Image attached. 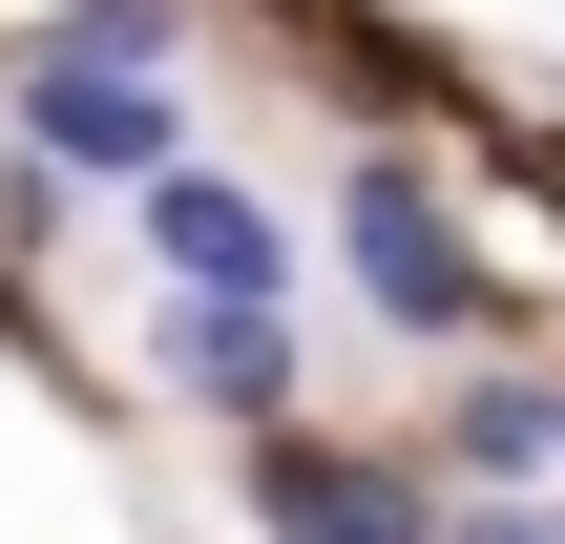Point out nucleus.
<instances>
[{
	"instance_id": "f257e3e1",
	"label": "nucleus",
	"mask_w": 565,
	"mask_h": 544,
	"mask_svg": "<svg viewBox=\"0 0 565 544\" xmlns=\"http://www.w3.org/2000/svg\"><path fill=\"white\" fill-rule=\"evenodd\" d=\"M335 273H356L377 335H440V356L482 335V252H461V210H440L419 168H377V147L335 168Z\"/></svg>"
},
{
	"instance_id": "f03ea898",
	"label": "nucleus",
	"mask_w": 565,
	"mask_h": 544,
	"mask_svg": "<svg viewBox=\"0 0 565 544\" xmlns=\"http://www.w3.org/2000/svg\"><path fill=\"white\" fill-rule=\"evenodd\" d=\"M0 126H21V168H63V189H147L168 147H189V84L168 63H0Z\"/></svg>"
},
{
	"instance_id": "7ed1b4c3",
	"label": "nucleus",
	"mask_w": 565,
	"mask_h": 544,
	"mask_svg": "<svg viewBox=\"0 0 565 544\" xmlns=\"http://www.w3.org/2000/svg\"><path fill=\"white\" fill-rule=\"evenodd\" d=\"M252 544H440V461H377V440H294V419H252Z\"/></svg>"
},
{
	"instance_id": "20e7f679",
	"label": "nucleus",
	"mask_w": 565,
	"mask_h": 544,
	"mask_svg": "<svg viewBox=\"0 0 565 544\" xmlns=\"http://www.w3.org/2000/svg\"><path fill=\"white\" fill-rule=\"evenodd\" d=\"M147 377H168L189 419H294L315 335H294V294H168V314H147Z\"/></svg>"
},
{
	"instance_id": "39448f33",
	"label": "nucleus",
	"mask_w": 565,
	"mask_h": 544,
	"mask_svg": "<svg viewBox=\"0 0 565 544\" xmlns=\"http://www.w3.org/2000/svg\"><path fill=\"white\" fill-rule=\"evenodd\" d=\"M126 231H147V273H168V294H294V231H273L210 147H168V168L126 189Z\"/></svg>"
},
{
	"instance_id": "423d86ee",
	"label": "nucleus",
	"mask_w": 565,
	"mask_h": 544,
	"mask_svg": "<svg viewBox=\"0 0 565 544\" xmlns=\"http://www.w3.org/2000/svg\"><path fill=\"white\" fill-rule=\"evenodd\" d=\"M440 482H565V377L461 356V398H440Z\"/></svg>"
},
{
	"instance_id": "0eeeda50",
	"label": "nucleus",
	"mask_w": 565,
	"mask_h": 544,
	"mask_svg": "<svg viewBox=\"0 0 565 544\" xmlns=\"http://www.w3.org/2000/svg\"><path fill=\"white\" fill-rule=\"evenodd\" d=\"M42 63H168V0H63Z\"/></svg>"
},
{
	"instance_id": "6e6552de",
	"label": "nucleus",
	"mask_w": 565,
	"mask_h": 544,
	"mask_svg": "<svg viewBox=\"0 0 565 544\" xmlns=\"http://www.w3.org/2000/svg\"><path fill=\"white\" fill-rule=\"evenodd\" d=\"M440 544H565L545 482H440Z\"/></svg>"
}]
</instances>
